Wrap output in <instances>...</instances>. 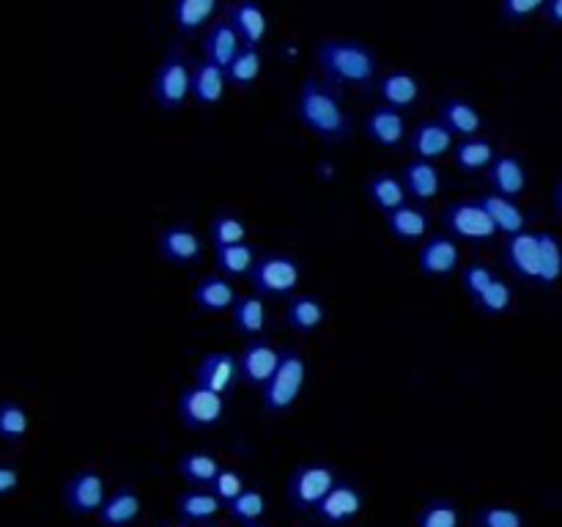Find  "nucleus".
Segmentation results:
<instances>
[{"label":"nucleus","instance_id":"47","mask_svg":"<svg viewBox=\"0 0 562 527\" xmlns=\"http://www.w3.org/2000/svg\"><path fill=\"white\" fill-rule=\"evenodd\" d=\"M546 0H499V19L504 25H521L532 14H538Z\"/></svg>","mask_w":562,"mask_h":527},{"label":"nucleus","instance_id":"11","mask_svg":"<svg viewBox=\"0 0 562 527\" xmlns=\"http://www.w3.org/2000/svg\"><path fill=\"white\" fill-rule=\"evenodd\" d=\"M365 511V492L351 478H337V484L321 497V503L313 508V516L324 527H343L354 522Z\"/></svg>","mask_w":562,"mask_h":527},{"label":"nucleus","instance_id":"30","mask_svg":"<svg viewBox=\"0 0 562 527\" xmlns=\"http://www.w3.org/2000/svg\"><path fill=\"white\" fill-rule=\"evenodd\" d=\"M228 314H231L234 329L244 338H258L266 332L269 308H266V299L258 294H236Z\"/></svg>","mask_w":562,"mask_h":527},{"label":"nucleus","instance_id":"25","mask_svg":"<svg viewBox=\"0 0 562 527\" xmlns=\"http://www.w3.org/2000/svg\"><path fill=\"white\" fill-rule=\"evenodd\" d=\"M236 299V286L231 277H225L219 272H209L204 275L198 283L192 286V305L198 308L201 314L209 316H219V314H228L231 305Z\"/></svg>","mask_w":562,"mask_h":527},{"label":"nucleus","instance_id":"21","mask_svg":"<svg viewBox=\"0 0 562 527\" xmlns=\"http://www.w3.org/2000/svg\"><path fill=\"white\" fill-rule=\"evenodd\" d=\"M384 226H387V234L396 242L417 244L431 234V212L414 201L412 204L406 201L396 209L384 212Z\"/></svg>","mask_w":562,"mask_h":527},{"label":"nucleus","instance_id":"49","mask_svg":"<svg viewBox=\"0 0 562 527\" xmlns=\"http://www.w3.org/2000/svg\"><path fill=\"white\" fill-rule=\"evenodd\" d=\"M541 17L551 27H562V0H546V6L541 9Z\"/></svg>","mask_w":562,"mask_h":527},{"label":"nucleus","instance_id":"48","mask_svg":"<svg viewBox=\"0 0 562 527\" xmlns=\"http://www.w3.org/2000/svg\"><path fill=\"white\" fill-rule=\"evenodd\" d=\"M19 489V469L14 464H0V500Z\"/></svg>","mask_w":562,"mask_h":527},{"label":"nucleus","instance_id":"8","mask_svg":"<svg viewBox=\"0 0 562 527\" xmlns=\"http://www.w3.org/2000/svg\"><path fill=\"white\" fill-rule=\"evenodd\" d=\"M176 412H179V421H181L184 429H189V431H212V429H217L225 421V412H228V407H225V396L209 391V387H204L198 382H192L179 393Z\"/></svg>","mask_w":562,"mask_h":527},{"label":"nucleus","instance_id":"46","mask_svg":"<svg viewBox=\"0 0 562 527\" xmlns=\"http://www.w3.org/2000/svg\"><path fill=\"white\" fill-rule=\"evenodd\" d=\"M458 275H461V286H464V291H466L469 299L481 297L489 289V283L497 277V272L489 264H483V261H472V264L461 267Z\"/></svg>","mask_w":562,"mask_h":527},{"label":"nucleus","instance_id":"1","mask_svg":"<svg viewBox=\"0 0 562 527\" xmlns=\"http://www.w3.org/2000/svg\"><path fill=\"white\" fill-rule=\"evenodd\" d=\"M294 113L307 132H313L319 141L329 146L346 143L354 135V119L346 107L343 91L329 86L319 74H307L302 80L294 102Z\"/></svg>","mask_w":562,"mask_h":527},{"label":"nucleus","instance_id":"12","mask_svg":"<svg viewBox=\"0 0 562 527\" xmlns=\"http://www.w3.org/2000/svg\"><path fill=\"white\" fill-rule=\"evenodd\" d=\"M461 267H464L461 264V247L447 231L428 234L423 242H420L417 269L423 277L442 281V277H453Z\"/></svg>","mask_w":562,"mask_h":527},{"label":"nucleus","instance_id":"34","mask_svg":"<svg viewBox=\"0 0 562 527\" xmlns=\"http://www.w3.org/2000/svg\"><path fill=\"white\" fill-rule=\"evenodd\" d=\"M219 456L212 453V451H204V448H192L187 453L179 456L176 461V473L181 481H187L189 486H198V489H209L214 476L219 473Z\"/></svg>","mask_w":562,"mask_h":527},{"label":"nucleus","instance_id":"9","mask_svg":"<svg viewBox=\"0 0 562 527\" xmlns=\"http://www.w3.org/2000/svg\"><path fill=\"white\" fill-rule=\"evenodd\" d=\"M104 497H107V478L94 464L74 469L61 486L64 508L72 516H80V519L82 516H96L99 506L104 503Z\"/></svg>","mask_w":562,"mask_h":527},{"label":"nucleus","instance_id":"37","mask_svg":"<svg viewBox=\"0 0 562 527\" xmlns=\"http://www.w3.org/2000/svg\"><path fill=\"white\" fill-rule=\"evenodd\" d=\"M256 259H258V247L250 242L214 247V272L231 277V281H239V277L250 275Z\"/></svg>","mask_w":562,"mask_h":527},{"label":"nucleus","instance_id":"15","mask_svg":"<svg viewBox=\"0 0 562 527\" xmlns=\"http://www.w3.org/2000/svg\"><path fill=\"white\" fill-rule=\"evenodd\" d=\"M453 146H456V135L447 129V124L439 116L417 121L406 137L409 154L420 159H431V162H439L442 157H447L453 151Z\"/></svg>","mask_w":562,"mask_h":527},{"label":"nucleus","instance_id":"26","mask_svg":"<svg viewBox=\"0 0 562 527\" xmlns=\"http://www.w3.org/2000/svg\"><path fill=\"white\" fill-rule=\"evenodd\" d=\"M225 91H228V77H225V69L201 58L192 61V72H189V97L198 107H217L225 99Z\"/></svg>","mask_w":562,"mask_h":527},{"label":"nucleus","instance_id":"14","mask_svg":"<svg viewBox=\"0 0 562 527\" xmlns=\"http://www.w3.org/2000/svg\"><path fill=\"white\" fill-rule=\"evenodd\" d=\"M373 94H376L379 105L396 107L401 113H406V110H414L420 102H423V80L409 69H389V72L379 74Z\"/></svg>","mask_w":562,"mask_h":527},{"label":"nucleus","instance_id":"31","mask_svg":"<svg viewBox=\"0 0 562 527\" xmlns=\"http://www.w3.org/2000/svg\"><path fill=\"white\" fill-rule=\"evenodd\" d=\"M242 47V39L236 36V31L231 27V22L225 17H214L206 27V36H204V58L217 64V66H228L234 61V55L239 52Z\"/></svg>","mask_w":562,"mask_h":527},{"label":"nucleus","instance_id":"36","mask_svg":"<svg viewBox=\"0 0 562 527\" xmlns=\"http://www.w3.org/2000/svg\"><path fill=\"white\" fill-rule=\"evenodd\" d=\"M264 52L261 47H250L242 44L239 52L234 55V61L225 66V77H228V86H234L236 91H250L264 74Z\"/></svg>","mask_w":562,"mask_h":527},{"label":"nucleus","instance_id":"4","mask_svg":"<svg viewBox=\"0 0 562 527\" xmlns=\"http://www.w3.org/2000/svg\"><path fill=\"white\" fill-rule=\"evenodd\" d=\"M304 277V267L291 253H258L256 264H252L247 283L252 294L264 299H289L299 291Z\"/></svg>","mask_w":562,"mask_h":527},{"label":"nucleus","instance_id":"38","mask_svg":"<svg viewBox=\"0 0 562 527\" xmlns=\"http://www.w3.org/2000/svg\"><path fill=\"white\" fill-rule=\"evenodd\" d=\"M562 277V242L554 231H538V283L554 289Z\"/></svg>","mask_w":562,"mask_h":527},{"label":"nucleus","instance_id":"41","mask_svg":"<svg viewBox=\"0 0 562 527\" xmlns=\"http://www.w3.org/2000/svg\"><path fill=\"white\" fill-rule=\"evenodd\" d=\"M225 511H228V516L236 522V524H256L266 516L269 511V500L266 494L256 486H247L239 497H234V500L225 506Z\"/></svg>","mask_w":562,"mask_h":527},{"label":"nucleus","instance_id":"32","mask_svg":"<svg viewBox=\"0 0 562 527\" xmlns=\"http://www.w3.org/2000/svg\"><path fill=\"white\" fill-rule=\"evenodd\" d=\"M450 154H453L456 168L461 174L474 176V174H483L491 165V159L497 157V146L486 135H472V137H458Z\"/></svg>","mask_w":562,"mask_h":527},{"label":"nucleus","instance_id":"29","mask_svg":"<svg viewBox=\"0 0 562 527\" xmlns=\"http://www.w3.org/2000/svg\"><path fill=\"white\" fill-rule=\"evenodd\" d=\"M286 327L299 332V336H313L327 322V302L319 294H294L286 305Z\"/></svg>","mask_w":562,"mask_h":527},{"label":"nucleus","instance_id":"43","mask_svg":"<svg viewBox=\"0 0 562 527\" xmlns=\"http://www.w3.org/2000/svg\"><path fill=\"white\" fill-rule=\"evenodd\" d=\"M414 527H461V508L447 497H434L420 508Z\"/></svg>","mask_w":562,"mask_h":527},{"label":"nucleus","instance_id":"52","mask_svg":"<svg viewBox=\"0 0 562 527\" xmlns=\"http://www.w3.org/2000/svg\"><path fill=\"white\" fill-rule=\"evenodd\" d=\"M162 527H189V524H184V522H181V524H162Z\"/></svg>","mask_w":562,"mask_h":527},{"label":"nucleus","instance_id":"7","mask_svg":"<svg viewBox=\"0 0 562 527\" xmlns=\"http://www.w3.org/2000/svg\"><path fill=\"white\" fill-rule=\"evenodd\" d=\"M337 469L329 461H302L294 467L289 478L286 494L294 511L313 514V508L321 503V497L337 484Z\"/></svg>","mask_w":562,"mask_h":527},{"label":"nucleus","instance_id":"3","mask_svg":"<svg viewBox=\"0 0 562 527\" xmlns=\"http://www.w3.org/2000/svg\"><path fill=\"white\" fill-rule=\"evenodd\" d=\"M307 387V360L296 346L280 349L277 368L269 382L261 387V407L266 418H283L289 415Z\"/></svg>","mask_w":562,"mask_h":527},{"label":"nucleus","instance_id":"44","mask_svg":"<svg viewBox=\"0 0 562 527\" xmlns=\"http://www.w3.org/2000/svg\"><path fill=\"white\" fill-rule=\"evenodd\" d=\"M474 527H527V516L513 506L489 503L474 511Z\"/></svg>","mask_w":562,"mask_h":527},{"label":"nucleus","instance_id":"18","mask_svg":"<svg viewBox=\"0 0 562 527\" xmlns=\"http://www.w3.org/2000/svg\"><path fill=\"white\" fill-rule=\"evenodd\" d=\"M483 174H486L483 179H486L491 192L504 196V198H513V201H519L529 187V174H527L524 159L519 154H511V151L497 154Z\"/></svg>","mask_w":562,"mask_h":527},{"label":"nucleus","instance_id":"20","mask_svg":"<svg viewBox=\"0 0 562 527\" xmlns=\"http://www.w3.org/2000/svg\"><path fill=\"white\" fill-rule=\"evenodd\" d=\"M195 382L228 399V396L236 391V384H239L236 354H234V352H225V349L206 352V354L201 357L198 368H195Z\"/></svg>","mask_w":562,"mask_h":527},{"label":"nucleus","instance_id":"53","mask_svg":"<svg viewBox=\"0 0 562 527\" xmlns=\"http://www.w3.org/2000/svg\"><path fill=\"white\" fill-rule=\"evenodd\" d=\"M244 527H264L261 522H256V524H244Z\"/></svg>","mask_w":562,"mask_h":527},{"label":"nucleus","instance_id":"28","mask_svg":"<svg viewBox=\"0 0 562 527\" xmlns=\"http://www.w3.org/2000/svg\"><path fill=\"white\" fill-rule=\"evenodd\" d=\"M173 511L184 524L195 527V524H204V522H214L225 511V506L217 500V494L212 489L189 486V489L176 494Z\"/></svg>","mask_w":562,"mask_h":527},{"label":"nucleus","instance_id":"10","mask_svg":"<svg viewBox=\"0 0 562 527\" xmlns=\"http://www.w3.org/2000/svg\"><path fill=\"white\" fill-rule=\"evenodd\" d=\"M157 251L165 264L176 269L198 267L206 256V242L204 236L187 223H171L165 226L157 236Z\"/></svg>","mask_w":562,"mask_h":527},{"label":"nucleus","instance_id":"19","mask_svg":"<svg viewBox=\"0 0 562 527\" xmlns=\"http://www.w3.org/2000/svg\"><path fill=\"white\" fill-rule=\"evenodd\" d=\"M502 261L521 283H538V231L511 234L502 244Z\"/></svg>","mask_w":562,"mask_h":527},{"label":"nucleus","instance_id":"22","mask_svg":"<svg viewBox=\"0 0 562 527\" xmlns=\"http://www.w3.org/2000/svg\"><path fill=\"white\" fill-rule=\"evenodd\" d=\"M143 514V494L132 484H121L119 489L107 492L104 503L96 511L99 527H132Z\"/></svg>","mask_w":562,"mask_h":527},{"label":"nucleus","instance_id":"13","mask_svg":"<svg viewBox=\"0 0 562 527\" xmlns=\"http://www.w3.org/2000/svg\"><path fill=\"white\" fill-rule=\"evenodd\" d=\"M277 360H280V349L274 346L272 338H266V336L247 338V344L236 354L239 384H247V387H256V391H261V387L269 382V376L274 374Z\"/></svg>","mask_w":562,"mask_h":527},{"label":"nucleus","instance_id":"23","mask_svg":"<svg viewBox=\"0 0 562 527\" xmlns=\"http://www.w3.org/2000/svg\"><path fill=\"white\" fill-rule=\"evenodd\" d=\"M225 19L231 22L242 44L261 47L269 34V17L258 0H231L225 6Z\"/></svg>","mask_w":562,"mask_h":527},{"label":"nucleus","instance_id":"24","mask_svg":"<svg viewBox=\"0 0 562 527\" xmlns=\"http://www.w3.org/2000/svg\"><path fill=\"white\" fill-rule=\"evenodd\" d=\"M222 0H173L171 22L179 42L195 39L219 14Z\"/></svg>","mask_w":562,"mask_h":527},{"label":"nucleus","instance_id":"51","mask_svg":"<svg viewBox=\"0 0 562 527\" xmlns=\"http://www.w3.org/2000/svg\"><path fill=\"white\" fill-rule=\"evenodd\" d=\"M195 527H219V524H214V522H204V524H195Z\"/></svg>","mask_w":562,"mask_h":527},{"label":"nucleus","instance_id":"2","mask_svg":"<svg viewBox=\"0 0 562 527\" xmlns=\"http://www.w3.org/2000/svg\"><path fill=\"white\" fill-rule=\"evenodd\" d=\"M316 66L321 77L335 89H359L362 94H373L379 80V55L371 44L357 39H321L313 50Z\"/></svg>","mask_w":562,"mask_h":527},{"label":"nucleus","instance_id":"5","mask_svg":"<svg viewBox=\"0 0 562 527\" xmlns=\"http://www.w3.org/2000/svg\"><path fill=\"white\" fill-rule=\"evenodd\" d=\"M189 72L192 61L187 58L184 44L173 39V44L165 50L151 80V99L162 113H179L189 102Z\"/></svg>","mask_w":562,"mask_h":527},{"label":"nucleus","instance_id":"35","mask_svg":"<svg viewBox=\"0 0 562 527\" xmlns=\"http://www.w3.org/2000/svg\"><path fill=\"white\" fill-rule=\"evenodd\" d=\"M365 196H368V201L381 214L409 201L406 187L401 182V174H396V171H376V174H371L368 182H365Z\"/></svg>","mask_w":562,"mask_h":527},{"label":"nucleus","instance_id":"50","mask_svg":"<svg viewBox=\"0 0 562 527\" xmlns=\"http://www.w3.org/2000/svg\"><path fill=\"white\" fill-rule=\"evenodd\" d=\"M551 206H554L557 214H562V176H559V182H557V187L551 192Z\"/></svg>","mask_w":562,"mask_h":527},{"label":"nucleus","instance_id":"45","mask_svg":"<svg viewBox=\"0 0 562 527\" xmlns=\"http://www.w3.org/2000/svg\"><path fill=\"white\" fill-rule=\"evenodd\" d=\"M209 489L217 494V500L222 506H228L234 497H239L247 489V478H244L242 469H236V467H219V473L214 476Z\"/></svg>","mask_w":562,"mask_h":527},{"label":"nucleus","instance_id":"27","mask_svg":"<svg viewBox=\"0 0 562 527\" xmlns=\"http://www.w3.org/2000/svg\"><path fill=\"white\" fill-rule=\"evenodd\" d=\"M447 129L456 137H472V135H483L486 119L477 110V105L466 97H444L439 102V113H436Z\"/></svg>","mask_w":562,"mask_h":527},{"label":"nucleus","instance_id":"40","mask_svg":"<svg viewBox=\"0 0 562 527\" xmlns=\"http://www.w3.org/2000/svg\"><path fill=\"white\" fill-rule=\"evenodd\" d=\"M31 431V415L14 399H0V442L19 446Z\"/></svg>","mask_w":562,"mask_h":527},{"label":"nucleus","instance_id":"6","mask_svg":"<svg viewBox=\"0 0 562 527\" xmlns=\"http://www.w3.org/2000/svg\"><path fill=\"white\" fill-rule=\"evenodd\" d=\"M442 223L444 231L456 242H469V244H489L499 236L494 220L489 212L481 206L477 198H458L450 201L442 209Z\"/></svg>","mask_w":562,"mask_h":527},{"label":"nucleus","instance_id":"16","mask_svg":"<svg viewBox=\"0 0 562 527\" xmlns=\"http://www.w3.org/2000/svg\"><path fill=\"white\" fill-rule=\"evenodd\" d=\"M362 132L368 135L379 149L398 151V149L406 146L409 121H406V113H401V110L387 107V105H376L371 113L365 116Z\"/></svg>","mask_w":562,"mask_h":527},{"label":"nucleus","instance_id":"39","mask_svg":"<svg viewBox=\"0 0 562 527\" xmlns=\"http://www.w3.org/2000/svg\"><path fill=\"white\" fill-rule=\"evenodd\" d=\"M250 229L244 223V217L234 209H219L212 223H209V239L214 247H225V244H239L247 242Z\"/></svg>","mask_w":562,"mask_h":527},{"label":"nucleus","instance_id":"17","mask_svg":"<svg viewBox=\"0 0 562 527\" xmlns=\"http://www.w3.org/2000/svg\"><path fill=\"white\" fill-rule=\"evenodd\" d=\"M401 182L406 187V196L420 206H428L431 201H436L444 190V174L439 168V162L420 159V157H412L404 162Z\"/></svg>","mask_w":562,"mask_h":527},{"label":"nucleus","instance_id":"42","mask_svg":"<svg viewBox=\"0 0 562 527\" xmlns=\"http://www.w3.org/2000/svg\"><path fill=\"white\" fill-rule=\"evenodd\" d=\"M513 302H516V294H513V286L508 281H502V277L497 275L494 281L489 283V289L472 299L474 305V311L477 314H483V316H504V314H511L513 311Z\"/></svg>","mask_w":562,"mask_h":527},{"label":"nucleus","instance_id":"33","mask_svg":"<svg viewBox=\"0 0 562 527\" xmlns=\"http://www.w3.org/2000/svg\"><path fill=\"white\" fill-rule=\"evenodd\" d=\"M477 201H481V206L489 212V217L494 220V226H497L499 234L511 236V234H519V231L527 229V212L519 206V201L497 196V192H491V190L481 192Z\"/></svg>","mask_w":562,"mask_h":527}]
</instances>
